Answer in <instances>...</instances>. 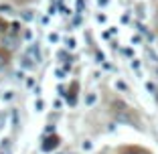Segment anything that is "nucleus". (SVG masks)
Masks as SVG:
<instances>
[{"instance_id": "4", "label": "nucleus", "mask_w": 158, "mask_h": 154, "mask_svg": "<svg viewBox=\"0 0 158 154\" xmlns=\"http://www.w3.org/2000/svg\"><path fill=\"white\" fill-rule=\"evenodd\" d=\"M95 102H98V95H95V94H89L87 98H85V103H87V106H93Z\"/></svg>"}, {"instance_id": "5", "label": "nucleus", "mask_w": 158, "mask_h": 154, "mask_svg": "<svg viewBox=\"0 0 158 154\" xmlns=\"http://www.w3.org/2000/svg\"><path fill=\"white\" fill-rule=\"evenodd\" d=\"M43 107H45L43 99H37V102H35V110H37V112H43Z\"/></svg>"}, {"instance_id": "9", "label": "nucleus", "mask_w": 158, "mask_h": 154, "mask_svg": "<svg viewBox=\"0 0 158 154\" xmlns=\"http://www.w3.org/2000/svg\"><path fill=\"white\" fill-rule=\"evenodd\" d=\"M49 41L55 43V41H59V37H57V35H49Z\"/></svg>"}, {"instance_id": "10", "label": "nucleus", "mask_w": 158, "mask_h": 154, "mask_svg": "<svg viewBox=\"0 0 158 154\" xmlns=\"http://www.w3.org/2000/svg\"><path fill=\"white\" fill-rule=\"evenodd\" d=\"M67 45H69V49H75V41H73V39H69V41H67Z\"/></svg>"}, {"instance_id": "6", "label": "nucleus", "mask_w": 158, "mask_h": 154, "mask_svg": "<svg viewBox=\"0 0 158 154\" xmlns=\"http://www.w3.org/2000/svg\"><path fill=\"white\" fill-rule=\"evenodd\" d=\"M81 148H83V150H91V142H89V140H85L83 144H81Z\"/></svg>"}, {"instance_id": "7", "label": "nucleus", "mask_w": 158, "mask_h": 154, "mask_svg": "<svg viewBox=\"0 0 158 154\" xmlns=\"http://www.w3.org/2000/svg\"><path fill=\"white\" fill-rule=\"evenodd\" d=\"M4 63H6V57L2 55V53H0V69H2V67H4Z\"/></svg>"}, {"instance_id": "2", "label": "nucleus", "mask_w": 158, "mask_h": 154, "mask_svg": "<svg viewBox=\"0 0 158 154\" xmlns=\"http://www.w3.org/2000/svg\"><path fill=\"white\" fill-rule=\"evenodd\" d=\"M2 45H4L6 49H10V51H12V49H16V45H19V43H16V39H14V37H4V39H2Z\"/></svg>"}, {"instance_id": "3", "label": "nucleus", "mask_w": 158, "mask_h": 154, "mask_svg": "<svg viewBox=\"0 0 158 154\" xmlns=\"http://www.w3.org/2000/svg\"><path fill=\"white\" fill-rule=\"evenodd\" d=\"M28 57H33L35 63H41V53H39L37 47H31V49H28Z\"/></svg>"}, {"instance_id": "1", "label": "nucleus", "mask_w": 158, "mask_h": 154, "mask_svg": "<svg viewBox=\"0 0 158 154\" xmlns=\"http://www.w3.org/2000/svg\"><path fill=\"white\" fill-rule=\"evenodd\" d=\"M57 146H59V138H57V136H49V138H45V142H43V150H45V152H51Z\"/></svg>"}, {"instance_id": "8", "label": "nucleus", "mask_w": 158, "mask_h": 154, "mask_svg": "<svg viewBox=\"0 0 158 154\" xmlns=\"http://www.w3.org/2000/svg\"><path fill=\"white\" fill-rule=\"evenodd\" d=\"M0 12H10V6H4V4H0Z\"/></svg>"}, {"instance_id": "11", "label": "nucleus", "mask_w": 158, "mask_h": 154, "mask_svg": "<svg viewBox=\"0 0 158 154\" xmlns=\"http://www.w3.org/2000/svg\"><path fill=\"white\" fill-rule=\"evenodd\" d=\"M116 85H118V87H120V89H128V87H126V83H122V81H118Z\"/></svg>"}]
</instances>
